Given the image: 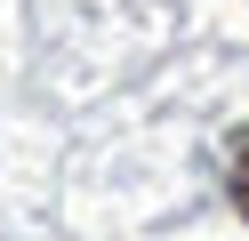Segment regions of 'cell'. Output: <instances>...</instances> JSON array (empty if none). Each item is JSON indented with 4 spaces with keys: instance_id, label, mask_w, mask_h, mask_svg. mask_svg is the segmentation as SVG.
<instances>
[{
    "instance_id": "6da1fadb",
    "label": "cell",
    "mask_w": 249,
    "mask_h": 241,
    "mask_svg": "<svg viewBox=\"0 0 249 241\" xmlns=\"http://www.w3.org/2000/svg\"><path fill=\"white\" fill-rule=\"evenodd\" d=\"M233 209L249 217V145H241V161H233Z\"/></svg>"
}]
</instances>
